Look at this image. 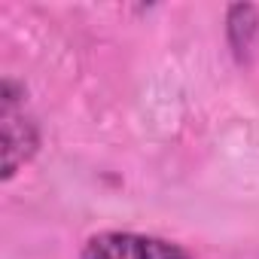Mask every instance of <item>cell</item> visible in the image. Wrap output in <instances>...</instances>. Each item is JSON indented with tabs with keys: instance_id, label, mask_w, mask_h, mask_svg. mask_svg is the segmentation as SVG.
I'll return each mask as SVG.
<instances>
[{
	"instance_id": "obj_3",
	"label": "cell",
	"mask_w": 259,
	"mask_h": 259,
	"mask_svg": "<svg viewBox=\"0 0 259 259\" xmlns=\"http://www.w3.org/2000/svg\"><path fill=\"white\" fill-rule=\"evenodd\" d=\"M226 37L232 52L238 55V61H247V55L256 46L259 37V10L250 4H235L226 13Z\"/></svg>"
},
{
	"instance_id": "obj_1",
	"label": "cell",
	"mask_w": 259,
	"mask_h": 259,
	"mask_svg": "<svg viewBox=\"0 0 259 259\" xmlns=\"http://www.w3.org/2000/svg\"><path fill=\"white\" fill-rule=\"evenodd\" d=\"M0 138H4V180H13L40 147V128L28 110V92L13 76H4L0 82Z\"/></svg>"
},
{
	"instance_id": "obj_2",
	"label": "cell",
	"mask_w": 259,
	"mask_h": 259,
	"mask_svg": "<svg viewBox=\"0 0 259 259\" xmlns=\"http://www.w3.org/2000/svg\"><path fill=\"white\" fill-rule=\"evenodd\" d=\"M79 259H192V256L186 247L168 238L138 235V232H98L82 244Z\"/></svg>"
}]
</instances>
